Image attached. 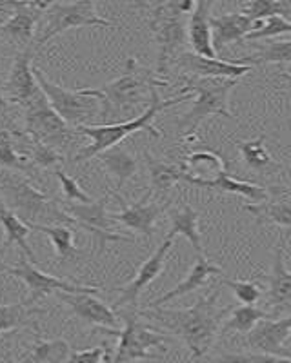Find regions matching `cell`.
Wrapping results in <instances>:
<instances>
[{
  "instance_id": "cell-1",
  "label": "cell",
  "mask_w": 291,
  "mask_h": 363,
  "mask_svg": "<svg viewBox=\"0 0 291 363\" xmlns=\"http://www.w3.org/2000/svg\"><path fill=\"white\" fill-rule=\"evenodd\" d=\"M219 296L221 291L213 289L212 294L200 296L195 306L187 309L153 307L137 311V314L173 333L186 343L193 358L200 359L208 354L216 336L221 335V325L229 313V307L219 306Z\"/></svg>"
},
{
  "instance_id": "cell-2",
  "label": "cell",
  "mask_w": 291,
  "mask_h": 363,
  "mask_svg": "<svg viewBox=\"0 0 291 363\" xmlns=\"http://www.w3.org/2000/svg\"><path fill=\"white\" fill-rule=\"evenodd\" d=\"M166 86V80L158 79L153 71L142 67L137 58L129 57L126 60L124 73L119 79L104 84L99 89L87 87V93L99 99V118L102 124H119L141 116L150 108L151 93Z\"/></svg>"
},
{
  "instance_id": "cell-3",
  "label": "cell",
  "mask_w": 291,
  "mask_h": 363,
  "mask_svg": "<svg viewBox=\"0 0 291 363\" xmlns=\"http://www.w3.org/2000/svg\"><path fill=\"white\" fill-rule=\"evenodd\" d=\"M138 8L150 9V29L157 44V74L163 79L177 64L187 44V18L195 2L171 0V2H137Z\"/></svg>"
},
{
  "instance_id": "cell-4",
  "label": "cell",
  "mask_w": 291,
  "mask_h": 363,
  "mask_svg": "<svg viewBox=\"0 0 291 363\" xmlns=\"http://www.w3.org/2000/svg\"><path fill=\"white\" fill-rule=\"evenodd\" d=\"M193 99V93H180L177 96H171V99H160L158 95V89H155L151 93V104L150 108L146 109L141 116L129 120V122H119V124H93V125H82V128H77V133L80 136H87L89 138V144L84 145L75 157L71 158V164H80V162L92 160L93 157H99L100 153H104L106 149L115 147V145L121 144L122 140H126L128 136H131L133 133L138 131H148L153 138H160V131L153 125L155 116L160 111L168 108H173L177 104L187 102V100Z\"/></svg>"
},
{
  "instance_id": "cell-5",
  "label": "cell",
  "mask_w": 291,
  "mask_h": 363,
  "mask_svg": "<svg viewBox=\"0 0 291 363\" xmlns=\"http://www.w3.org/2000/svg\"><path fill=\"white\" fill-rule=\"evenodd\" d=\"M0 196L6 206L31 225H75L73 218L62 209V202L50 196L21 173H0Z\"/></svg>"
},
{
  "instance_id": "cell-6",
  "label": "cell",
  "mask_w": 291,
  "mask_h": 363,
  "mask_svg": "<svg viewBox=\"0 0 291 363\" xmlns=\"http://www.w3.org/2000/svg\"><path fill=\"white\" fill-rule=\"evenodd\" d=\"M184 91L197 93L192 109L184 113L179 120V131L186 142H192L197 135V129L209 116H224L235 120L229 111V96L233 89L238 86V80L233 79H197V77H184Z\"/></svg>"
},
{
  "instance_id": "cell-7",
  "label": "cell",
  "mask_w": 291,
  "mask_h": 363,
  "mask_svg": "<svg viewBox=\"0 0 291 363\" xmlns=\"http://www.w3.org/2000/svg\"><path fill=\"white\" fill-rule=\"evenodd\" d=\"M42 24L35 37V50H40L50 40L64 31L79 28H115V24L102 18L97 13V6L92 0L79 2H50L48 9L42 13Z\"/></svg>"
},
{
  "instance_id": "cell-8",
  "label": "cell",
  "mask_w": 291,
  "mask_h": 363,
  "mask_svg": "<svg viewBox=\"0 0 291 363\" xmlns=\"http://www.w3.org/2000/svg\"><path fill=\"white\" fill-rule=\"evenodd\" d=\"M24 131L31 138L55 149L58 153L77 145L80 136L77 129L70 128L55 113L42 91L28 106H24Z\"/></svg>"
},
{
  "instance_id": "cell-9",
  "label": "cell",
  "mask_w": 291,
  "mask_h": 363,
  "mask_svg": "<svg viewBox=\"0 0 291 363\" xmlns=\"http://www.w3.org/2000/svg\"><path fill=\"white\" fill-rule=\"evenodd\" d=\"M33 71L38 87L48 99L50 106L70 128L77 129L82 125H93V120L99 118L100 102L99 99L87 93V87L77 91L64 89L62 86H57L48 80L37 66L33 67Z\"/></svg>"
},
{
  "instance_id": "cell-10",
  "label": "cell",
  "mask_w": 291,
  "mask_h": 363,
  "mask_svg": "<svg viewBox=\"0 0 291 363\" xmlns=\"http://www.w3.org/2000/svg\"><path fill=\"white\" fill-rule=\"evenodd\" d=\"M121 316L124 320V327L116 333L119 345L115 349V354L135 363L163 358L164 352L168 351L166 347L171 342L170 336H166L163 330L142 323L138 320L137 311L121 313Z\"/></svg>"
},
{
  "instance_id": "cell-11",
  "label": "cell",
  "mask_w": 291,
  "mask_h": 363,
  "mask_svg": "<svg viewBox=\"0 0 291 363\" xmlns=\"http://www.w3.org/2000/svg\"><path fill=\"white\" fill-rule=\"evenodd\" d=\"M113 199V193H108L100 200H93L92 203H70L62 202V209L73 218L75 227L82 231L89 233L99 240V251L102 252L109 242H122V244H131L133 238H126L122 235H116L111 229V220H109L108 203Z\"/></svg>"
},
{
  "instance_id": "cell-12",
  "label": "cell",
  "mask_w": 291,
  "mask_h": 363,
  "mask_svg": "<svg viewBox=\"0 0 291 363\" xmlns=\"http://www.w3.org/2000/svg\"><path fill=\"white\" fill-rule=\"evenodd\" d=\"M8 274L11 277L18 278L26 284L29 291V296H28V303L29 306H35L38 300H42L44 296L51 293H70V294H75V293H89V294H97L99 293V287H89V285H77V284H71V281L62 280V278H57V277H51V274H46V272H42L40 269L35 267L33 264H29L28 260L22 258L15 267L9 265L8 267Z\"/></svg>"
},
{
  "instance_id": "cell-13",
  "label": "cell",
  "mask_w": 291,
  "mask_h": 363,
  "mask_svg": "<svg viewBox=\"0 0 291 363\" xmlns=\"http://www.w3.org/2000/svg\"><path fill=\"white\" fill-rule=\"evenodd\" d=\"M35 53H37L35 45H29L26 50L18 51L15 60H13L8 80H6L4 93H2L8 104H18L24 108L40 93L33 71Z\"/></svg>"
},
{
  "instance_id": "cell-14",
  "label": "cell",
  "mask_w": 291,
  "mask_h": 363,
  "mask_svg": "<svg viewBox=\"0 0 291 363\" xmlns=\"http://www.w3.org/2000/svg\"><path fill=\"white\" fill-rule=\"evenodd\" d=\"M173 240H175L173 233H168L166 238L163 240V244L158 245V247L151 252L150 258H148L141 267H138L133 280L129 281V284H126L124 287H121V289H116V291H121V296H119V300L113 303V307H115L113 311H121L124 309L126 306H137V300L138 296H141L142 291H144L151 281L157 280L158 274L163 272L164 264H166L168 252H170L171 247H173Z\"/></svg>"
},
{
  "instance_id": "cell-15",
  "label": "cell",
  "mask_w": 291,
  "mask_h": 363,
  "mask_svg": "<svg viewBox=\"0 0 291 363\" xmlns=\"http://www.w3.org/2000/svg\"><path fill=\"white\" fill-rule=\"evenodd\" d=\"M50 2H15L11 17L0 24V38L21 45L22 50L33 45L35 31Z\"/></svg>"
},
{
  "instance_id": "cell-16",
  "label": "cell",
  "mask_w": 291,
  "mask_h": 363,
  "mask_svg": "<svg viewBox=\"0 0 291 363\" xmlns=\"http://www.w3.org/2000/svg\"><path fill=\"white\" fill-rule=\"evenodd\" d=\"M57 296L58 300H62L70 307L71 313L87 325L102 327L111 336H116V333L121 330V320H119L115 311L106 306L104 301H100L95 294L57 293Z\"/></svg>"
},
{
  "instance_id": "cell-17",
  "label": "cell",
  "mask_w": 291,
  "mask_h": 363,
  "mask_svg": "<svg viewBox=\"0 0 291 363\" xmlns=\"http://www.w3.org/2000/svg\"><path fill=\"white\" fill-rule=\"evenodd\" d=\"M177 66L197 79H233L238 80L253 67L241 66L235 60H222V58H206L200 55L184 51L177 60Z\"/></svg>"
},
{
  "instance_id": "cell-18",
  "label": "cell",
  "mask_w": 291,
  "mask_h": 363,
  "mask_svg": "<svg viewBox=\"0 0 291 363\" xmlns=\"http://www.w3.org/2000/svg\"><path fill=\"white\" fill-rule=\"evenodd\" d=\"M151 193L148 191L138 202L131 203V206H122L119 213H109V220L122 223L131 231L141 233V235L151 238L155 235V229H157V220L166 211V206L148 202Z\"/></svg>"
},
{
  "instance_id": "cell-19",
  "label": "cell",
  "mask_w": 291,
  "mask_h": 363,
  "mask_svg": "<svg viewBox=\"0 0 291 363\" xmlns=\"http://www.w3.org/2000/svg\"><path fill=\"white\" fill-rule=\"evenodd\" d=\"M291 333V314L280 320H262L255 325L251 333L246 335V345L250 347L251 352H262V354L280 356L284 342Z\"/></svg>"
},
{
  "instance_id": "cell-20",
  "label": "cell",
  "mask_w": 291,
  "mask_h": 363,
  "mask_svg": "<svg viewBox=\"0 0 291 363\" xmlns=\"http://www.w3.org/2000/svg\"><path fill=\"white\" fill-rule=\"evenodd\" d=\"M248 213L257 218V223H275L291 229V187H268V200L244 206Z\"/></svg>"
},
{
  "instance_id": "cell-21",
  "label": "cell",
  "mask_w": 291,
  "mask_h": 363,
  "mask_svg": "<svg viewBox=\"0 0 291 363\" xmlns=\"http://www.w3.org/2000/svg\"><path fill=\"white\" fill-rule=\"evenodd\" d=\"M287 233L280 236L279 244L275 247L273 267H271L270 277H268V301H270L273 316H277L282 311L291 309V271L284 265V245H286Z\"/></svg>"
},
{
  "instance_id": "cell-22",
  "label": "cell",
  "mask_w": 291,
  "mask_h": 363,
  "mask_svg": "<svg viewBox=\"0 0 291 363\" xmlns=\"http://www.w3.org/2000/svg\"><path fill=\"white\" fill-rule=\"evenodd\" d=\"M212 0H199L195 2L192 15L187 18V44L192 45V53L206 58H219L213 48L212 35Z\"/></svg>"
},
{
  "instance_id": "cell-23",
  "label": "cell",
  "mask_w": 291,
  "mask_h": 363,
  "mask_svg": "<svg viewBox=\"0 0 291 363\" xmlns=\"http://www.w3.org/2000/svg\"><path fill=\"white\" fill-rule=\"evenodd\" d=\"M221 274H224L222 267H219L216 264L209 262L206 256H197L195 264H193V267L190 269V272L184 277V280L179 281V284L175 285L171 291H168L166 294L158 296L157 300L150 301V303H148V309L163 307L164 303H170V301L175 300V298L186 296V294L204 287V285L208 284L212 277H221Z\"/></svg>"
},
{
  "instance_id": "cell-24",
  "label": "cell",
  "mask_w": 291,
  "mask_h": 363,
  "mask_svg": "<svg viewBox=\"0 0 291 363\" xmlns=\"http://www.w3.org/2000/svg\"><path fill=\"white\" fill-rule=\"evenodd\" d=\"M209 24H212L213 48H215V51H221L228 48L229 44L244 42V38L255 29L257 22H253L250 17H246L238 11L212 17Z\"/></svg>"
},
{
  "instance_id": "cell-25",
  "label": "cell",
  "mask_w": 291,
  "mask_h": 363,
  "mask_svg": "<svg viewBox=\"0 0 291 363\" xmlns=\"http://www.w3.org/2000/svg\"><path fill=\"white\" fill-rule=\"evenodd\" d=\"M180 167L184 169L182 182L192 184L213 180L228 169V164L213 151H193L180 162Z\"/></svg>"
},
{
  "instance_id": "cell-26",
  "label": "cell",
  "mask_w": 291,
  "mask_h": 363,
  "mask_svg": "<svg viewBox=\"0 0 291 363\" xmlns=\"http://www.w3.org/2000/svg\"><path fill=\"white\" fill-rule=\"evenodd\" d=\"M100 164L104 165V169L115 178V189L113 193L119 194L124 186L128 184L133 174L137 173V160L128 149L122 145H115V147L106 149L104 153L99 155Z\"/></svg>"
},
{
  "instance_id": "cell-27",
  "label": "cell",
  "mask_w": 291,
  "mask_h": 363,
  "mask_svg": "<svg viewBox=\"0 0 291 363\" xmlns=\"http://www.w3.org/2000/svg\"><path fill=\"white\" fill-rule=\"evenodd\" d=\"M192 186L200 187V189H212V191H221V193H231L238 194L242 199L250 200L253 203L266 202L268 200V187H260L251 182H242L235 180L229 177L228 171L221 173L216 178L208 182H192Z\"/></svg>"
},
{
  "instance_id": "cell-28",
  "label": "cell",
  "mask_w": 291,
  "mask_h": 363,
  "mask_svg": "<svg viewBox=\"0 0 291 363\" xmlns=\"http://www.w3.org/2000/svg\"><path fill=\"white\" fill-rule=\"evenodd\" d=\"M148 173H150V193L168 194L179 182H182L184 169L180 164H170L160 158L151 157L148 151L144 153Z\"/></svg>"
},
{
  "instance_id": "cell-29",
  "label": "cell",
  "mask_w": 291,
  "mask_h": 363,
  "mask_svg": "<svg viewBox=\"0 0 291 363\" xmlns=\"http://www.w3.org/2000/svg\"><path fill=\"white\" fill-rule=\"evenodd\" d=\"M0 225H2V229L6 233V244H17L22 255L28 258L29 264H37V255L31 249V245L28 244V236L31 233V229L6 206L2 196H0Z\"/></svg>"
},
{
  "instance_id": "cell-30",
  "label": "cell",
  "mask_w": 291,
  "mask_h": 363,
  "mask_svg": "<svg viewBox=\"0 0 291 363\" xmlns=\"http://www.w3.org/2000/svg\"><path fill=\"white\" fill-rule=\"evenodd\" d=\"M266 135H258L253 140H242L237 142L241 157L244 160V165L248 169L257 171V173H273L280 171L282 165L275 160L266 149Z\"/></svg>"
},
{
  "instance_id": "cell-31",
  "label": "cell",
  "mask_w": 291,
  "mask_h": 363,
  "mask_svg": "<svg viewBox=\"0 0 291 363\" xmlns=\"http://www.w3.org/2000/svg\"><path fill=\"white\" fill-rule=\"evenodd\" d=\"M199 218H200L199 213H197L192 206L171 209L170 211V220H171L170 233H173L175 236L182 235L184 238L192 244L195 255L204 256L202 236H200V229H199Z\"/></svg>"
},
{
  "instance_id": "cell-32",
  "label": "cell",
  "mask_w": 291,
  "mask_h": 363,
  "mask_svg": "<svg viewBox=\"0 0 291 363\" xmlns=\"http://www.w3.org/2000/svg\"><path fill=\"white\" fill-rule=\"evenodd\" d=\"M29 229L33 231L42 233L51 240L53 244L55 252H57V258L60 264H67V262L79 260L80 251L75 247V242H73V229L67 225H31Z\"/></svg>"
},
{
  "instance_id": "cell-33",
  "label": "cell",
  "mask_w": 291,
  "mask_h": 363,
  "mask_svg": "<svg viewBox=\"0 0 291 363\" xmlns=\"http://www.w3.org/2000/svg\"><path fill=\"white\" fill-rule=\"evenodd\" d=\"M44 311L35 306H29L28 301H18V303H0V333H9L17 330L21 327H37L35 316L42 314Z\"/></svg>"
},
{
  "instance_id": "cell-34",
  "label": "cell",
  "mask_w": 291,
  "mask_h": 363,
  "mask_svg": "<svg viewBox=\"0 0 291 363\" xmlns=\"http://www.w3.org/2000/svg\"><path fill=\"white\" fill-rule=\"evenodd\" d=\"M271 313L260 309L257 306H242L233 309L228 318H224V322L221 325V335H226L229 330L233 333H241V335H248L255 329L258 322L262 320H270Z\"/></svg>"
},
{
  "instance_id": "cell-35",
  "label": "cell",
  "mask_w": 291,
  "mask_h": 363,
  "mask_svg": "<svg viewBox=\"0 0 291 363\" xmlns=\"http://www.w3.org/2000/svg\"><path fill=\"white\" fill-rule=\"evenodd\" d=\"M0 167L2 169L21 173L24 177H33L35 167L18 153L17 142L11 129H0Z\"/></svg>"
},
{
  "instance_id": "cell-36",
  "label": "cell",
  "mask_w": 291,
  "mask_h": 363,
  "mask_svg": "<svg viewBox=\"0 0 291 363\" xmlns=\"http://www.w3.org/2000/svg\"><path fill=\"white\" fill-rule=\"evenodd\" d=\"M71 354V347L66 340H40L31 347L26 363H66Z\"/></svg>"
},
{
  "instance_id": "cell-37",
  "label": "cell",
  "mask_w": 291,
  "mask_h": 363,
  "mask_svg": "<svg viewBox=\"0 0 291 363\" xmlns=\"http://www.w3.org/2000/svg\"><path fill=\"white\" fill-rule=\"evenodd\" d=\"M242 15L250 17L253 22L270 17H291V0H250L238 4Z\"/></svg>"
},
{
  "instance_id": "cell-38",
  "label": "cell",
  "mask_w": 291,
  "mask_h": 363,
  "mask_svg": "<svg viewBox=\"0 0 291 363\" xmlns=\"http://www.w3.org/2000/svg\"><path fill=\"white\" fill-rule=\"evenodd\" d=\"M241 66H262V64H291V40H273L258 53L235 60Z\"/></svg>"
},
{
  "instance_id": "cell-39",
  "label": "cell",
  "mask_w": 291,
  "mask_h": 363,
  "mask_svg": "<svg viewBox=\"0 0 291 363\" xmlns=\"http://www.w3.org/2000/svg\"><path fill=\"white\" fill-rule=\"evenodd\" d=\"M280 35H291V21L284 17H270L258 21L253 31L244 38V42L264 40V38H275Z\"/></svg>"
},
{
  "instance_id": "cell-40",
  "label": "cell",
  "mask_w": 291,
  "mask_h": 363,
  "mask_svg": "<svg viewBox=\"0 0 291 363\" xmlns=\"http://www.w3.org/2000/svg\"><path fill=\"white\" fill-rule=\"evenodd\" d=\"M222 285H226L233 293V296L241 301L242 306H255L262 298V287L255 281H242V280H229L222 278Z\"/></svg>"
},
{
  "instance_id": "cell-41",
  "label": "cell",
  "mask_w": 291,
  "mask_h": 363,
  "mask_svg": "<svg viewBox=\"0 0 291 363\" xmlns=\"http://www.w3.org/2000/svg\"><path fill=\"white\" fill-rule=\"evenodd\" d=\"M212 363H291V358L262 352H226L213 358Z\"/></svg>"
},
{
  "instance_id": "cell-42",
  "label": "cell",
  "mask_w": 291,
  "mask_h": 363,
  "mask_svg": "<svg viewBox=\"0 0 291 363\" xmlns=\"http://www.w3.org/2000/svg\"><path fill=\"white\" fill-rule=\"evenodd\" d=\"M58 182H60V189H62L64 196H66V202L70 203H92L93 199L82 187L79 186V182L73 177H70L67 173H64L62 169H55Z\"/></svg>"
},
{
  "instance_id": "cell-43",
  "label": "cell",
  "mask_w": 291,
  "mask_h": 363,
  "mask_svg": "<svg viewBox=\"0 0 291 363\" xmlns=\"http://www.w3.org/2000/svg\"><path fill=\"white\" fill-rule=\"evenodd\" d=\"M102 358H104V345L71 352L66 363H102Z\"/></svg>"
},
{
  "instance_id": "cell-44",
  "label": "cell",
  "mask_w": 291,
  "mask_h": 363,
  "mask_svg": "<svg viewBox=\"0 0 291 363\" xmlns=\"http://www.w3.org/2000/svg\"><path fill=\"white\" fill-rule=\"evenodd\" d=\"M102 363H135V362H129V359L115 354V351H113V349H106V345H104V358H102Z\"/></svg>"
},
{
  "instance_id": "cell-45",
  "label": "cell",
  "mask_w": 291,
  "mask_h": 363,
  "mask_svg": "<svg viewBox=\"0 0 291 363\" xmlns=\"http://www.w3.org/2000/svg\"><path fill=\"white\" fill-rule=\"evenodd\" d=\"M280 356H284V358H291V333L286 338V342H284L282 349H280Z\"/></svg>"
},
{
  "instance_id": "cell-46",
  "label": "cell",
  "mask_w": 291,
  "mask_h": 363,
  "mask_svg": "<svg viewBox=\"0 0 291 363\" xmlns=\"http://www.w3.org/2000/svg\"><path fill=\"white\" fill-rule=\"evenodd\" d=\"M279 77H280V79L287 80V82H291V74L287 73V71H280V73H279Z\"/></svg>"
},
{
  "instance_id": "cell-47",
  "label": "cell",
  "mask_w": 291,
  "mask_h": 363,
  "mask_svg": "<svg viewBox=\"0 0 291 363\" xmlns=\"http://www.w3.org/2000/svg\"><path fill=\"white\" fill-rule=\"evenodd\" d=\"M0 108H2V109H8L9 108V104L6 102L4 96H2V93H0Z\"/></svg>"
},
{
  "instance_id": "cell-48",
  "label": "cell",
  "mask_w": 291,
  "mask_h": 363,
  "mask_svg": "<svg viewBox=\"0 0 291 363\" xmlns=\"http://www.w3.org/2000/svg\"><path fill=\"white\" fill-rule=\"evenodd\" d=\"M8 267L9 265H6V267H0V274H2V272H8Z\"/></svg>"
},
{
  "instance_id": "cell-49",
  "label": "cell",
  "mask_w": 291,
  "mask_h": 363,
  "mask_svg": "<svg viewBox=\"0 0 291 363\" xmlns=\"http://www.w3.org/2000/svg\"><path fill=\"white\" fill-rule=\"evenodd\" d=\"M6 111H8V109H2V108H0V116L4 115V113H6Z\"/></svg>"
},
{
  "instance_id": "cell-50",
  "label": "cell",
  "mask_w": 291,
  "mask_h": 363,
  "mask_svg": "<svg viewBox=\"0 0 291 363\" xmlns=\"http://www.w3.org/2000/svg\"><path fill=\"white\" fill-rule=\"evenodd\" d=\"M0 267H6V264L2 260H0Z\"/></svg>"
}]
</instances>
